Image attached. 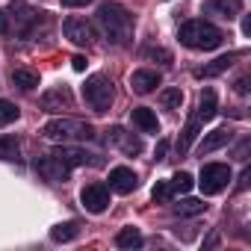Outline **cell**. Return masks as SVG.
<instances>
[{
	"instance_id": "cell-1",
	"label": "cell",
	"mask_w": 251,
	"mask_h": 251,
	"mask_svg": "<svg viewBox=\"0 0 251 251\" xmlns=\"http://www.w3.org/2000/svg\"><path fill=\"white\" fill-rule=\"evenodd\" d=\"M95 21L112 45H127L133 39V15L118 3H100Z\"/></svg>"
},
{
	"instance_id": "cell-2",
	"label": "cell",
	"mask_w": 251,
	"mask_h": 251,
	"mask_svg": "<svg viewBox=\"0 0 251 251\" xmlns=\"http://www.w3.org/2000/svg\"><path fill=\"white\" fill-rule=\"evenodd\" d=\"M177 39H180V45H183V48H189V50H216V48L222 45V39H225V36H222V30H219V27H213L210 21L192 18V21L180 24Z\"/></svg>"
},
{
	"instance_id": "cell-3",
	"label": "cell",
	"mask_w": 251,
	"mask_h": 251,
	"mask_svg": "<svg viewBox=\"0 0 251 251\" xmlns=\"http://www.w3.org/2000/svg\"><path fill=\"white\" fill-rule=\"evenodd\" d=\"M42 136L53 142H89L98 133L89 121H80V118H50L42 127Z\"/></svg>"
},
{
	"instance_id": "cell-4",
	"label": "cell",
	"mask_w": 251,
	"mask_h": 251,
	"mask_svg": "<svg viewBox=\"0 0 251 251\" xmlns=\"http://www.w3.org/2000/svg\"><path fill=\"white\" fill-rule=\"evenodd\" d=\"M83 98H86V103H89L95 112H106L109 103H112V83H109V77L92 74V77L86 80V86H83Z\"/></svg>"
},
{
	"instance_id": "cell-5",
	"label": "cell",
	"mask_w": 251,
	"mask_h": 251,
	"mask_svg": "<svg viewBox=\"0 0 251 251\" xmlns=\"http://www.w3.org/2000/svg\"><path fill=\"white\" fill-rule=\"evenodd\" d=\"M227 183H230V169L225 163H207V166H201L198 186H201L204 195H219Z\"/></svg>"
},
{
	"instance_id": "cell-6",
	"label": "cell",
	"mask_w": 251,
	"mask_h": 251,
	"mask_svg": "<svg viewBox=\"0 0 251 251\" xmlns=\"http://www.w3.org/2000/svg\"><path fill=\"white\" fill-rule=\"evenodd\" d=\"M80 204L89 210V213H103L106 207H109V189L103 186V183H89V186H83V192H80Z\"/></svg>"
},
{
	"instance_id": "cell-7",
	"label": "cell",
	"mask_w": 251,
	"mask_h": 251,
	"mask_svg": "<svg viewBox=\"0 0 251 251\" xmlns=\"http://www.w3.org/2000/svg\"><path fill=\"white\" fill-rule=\"evenodd\" d=\"M62 33H65V39L71 42V45H77V48H89L92 45V27L83 21V18H65L62 21Z\"/></svg>"
},
{
	"instance_id": "cell-8",
	"label": "cell",
	"mask_w": 251,
	"mask_h": 251,
	"mask_svg": "<svg viewBox=\"0 0 251 251\" xmlns=\"http://www.w3.org/2000/svg\"><path fill=\"white\" fill-rule=\"evenodd\" d=\"M106 142L115 145V148H121L124 154H142V139L133 136V133H127L124 127H109L106 130Z\"/></svg>"
},
{
	"instance_id": "cell-9",
	"label": "cell",
	"mask_w": 251,
	"mask_h": 251,
	"mask_svg": "<svg viewBox=\"0 0 251 251\" xmlns=\"http://www.w3.org/2000/svg\"><path fill=\"white\" fill-rule=\"evenodd\" d=\"M36 172L45 177V180H53V183H59V180H68V166L62 163V160H56L53 154L50 157H39L36 160Z\"/></svg>"
},
{
	"instance_id": "cell-10",
	"label": "cell",
	"mask_w": 251,
	"mask_h": 251,
	"mask_svg": "<svg viewBox=\"0 0 251 251\" xmlns=\"http://www.w3.org/2000/svg\"><path fill=\"white\" fill-rule=\"evenodd\" d=\"M109 186H112L115 192H121V195H127V192H133V189L139 186V177H136V172L127 169V166H115V169L109 172Z\"/></svg>"
},
{
	"instance_id": "cell-11",
	"label": "cell",
	"mask_w": 251,
	"mask_h": 251,
	"mask_svg": "<svg viewBox=\"0 0 251 251\" xmlns=\"http://www.w3.org/2000/svg\"><path fill=\"white\" fill-rule=\"evenodd\" d=\"M160 83H163V77H160L157 71H151V68H139V71L130 74V89H133L136 95H151Z\"/></svg>"
},
{
	"instance_id": "cell-12",
	"label": "cell",
	"mask_w": 251,
	"mask_h": 251,
	"mask_svg": "<svg viewBox=\"0 0 251 251\" xmlns=\"http://www.w3.org/2000/svg\"><path fill=\"white\" fill-rule=\"evenodd\" d=\"M230 139H233V130H230V127H216L213 133H207V136L198 142V154H201V157H204V154H213V151L225 148Z\"/></svg>"
},
{
	"instance_id": "cell-13",
	"label": "cell",
	"mask_w": 251,
	"mask_h": 251,
	"mask_svg": "<svg viewBox=\"0 0 251 251\" xmlns=\"http://www.w3.org/2000/svg\"><path fill=\"white\" fill-rule=\"evenodd\" d=\"M53 157H56V160H62L68 169H74V166H86V163H98V160H95V154H89V151H83V148H71V145L56 148V151H53Z\"/></svg>"
},
{
	"instance_id": "cell-14",
	"label": "cell",
	"mask_w": 251,
	"mask_h": 251,
	"mask_svg": "<svg viewBox=\"0 0 251 251\" xmlns=\"http://www.w3.org/2000/svg\"><path fill=\"white\" fill-rule=\"evenodd\" d=\"M42 106L50 109V112L68 109V106H71V92H68V86H56V89L45 92V95H42Z\"/></svg>"
},
{
	"instance_id": "cell-15",
	"label": "cell",
	"mask_w": 251,
	"mask_h": 251,
	"mask_svg": "<svg viewBox=\"0 0 251 251\" xmlns=\"http://www.w3.org/2000/svg\"><path fill=\"white\" fill-rule=\"evenodd\" d=\"M207 12L230 21V18H236L242 12V0H207Z\"/></svg>"
},
{
	"instance_id": "cell-16",
	"label": "cell",
	"mask_w": 251,
	"mask_h": 251,
	"mask_svg": "<svg viewBox=\"0 0 251 251\" xmlns=\"http://www.w3.org/2000/svg\"><path fill=\"white\" fill-rule=\"evenodd\" d=\"M130 115H133V124H136L139 130H145V133H157V130H160V121H157L154 109H148V106H136Z\"/></svg>"
},
{
	"instance_id": "cell-17",
	"label": "cell",
	"mask_w": 251,
	"mask_h": 251,
	"mask_svg": "<svg viewBox=\"0 0 251 251\" xmlns=\"http://www.w3.org/2000/svg\"><path fill=\"white\" fill-rule=\"evenodd\" d=\"M216 112H219L216 92H213V89H204V92H201V100H198V112H195V118H198V121H210Z\"/></svg>"
},
{
	"instance_id": "cell-18",
	"label": "cell",
	"mask_w": 251,
	"mask_h": 251,
	"mask_svg": "<svg viewBox=\"0 0 251 251\" xmlns=\"http://www.w3.org/2000/svg\"><path fill=\"white\" fill-rule=\"evenodd\" d=\"M236 56H239V53H225V56L213 59L210 65H204V68L198 71V77H219V74H225V71L236 62Z\"/></svg>"
},
{
	"instance_id": "cell-19",
	"label": "cell",
	"mask_w": 251,
	"mask_h": 251,
	"mask_svg": "<svg viewBox=\"0 0 251 251\" xmlns=\"http://www.w3.org/2000/svg\"><path fill=\"white\" fill-rule=\"evenodd\" d=\"M198 130H201V121L192 115V118H189V124L183 127V133H180V139H177V154H180V157H183V154H189V148H192V142H195Z\"/></svg>"
},
{
	"instance_id": "cell-20",
	"label": "cell",
	"mask_w": 251,
	"mask_h": 251,
	"mask_svg": "<svg viewBox=\"0 0 251 251\" xmlns=\"http://www.w3.org/2000/svg\"><path fill=\"white\" fill-rule=\"evenodd\" d=\"M12 83H15L18 89H24V92H33V89L39 86V74L30 71V68H15V71H12Z\"/></svg>"
},
{
	"instance_id": "cell-21",
	"label": "cell",
	"mask_w": 251,
	"mask_h": 251,
	"mask_svg": "<svg viewBox=\"0 0 251 251\" xmlns=\"http://www.w3.org/2000/svg\"><path fill=\"white\" fill-rule=\"evenodd\" d=\"M115 245H118V248H139V245H142V233H139L136 227H121V230L115 233Z\"/></svg>"
},
{
	"instance_id": "cell-22",
	"label": "cell",
	"mask_w": 251,
	"mask_h": 251,
	"mask_svg": "<svg viewBox=\"0 0 251 251\" xmlns=\"http://www.w3.org/2000/svg\"><path fill=\"white\" fill-rule=\"evenodd\" d=\"M77 236H80L77 222H65V225L50 227V239H53V242H71V239H77Z\"/></svg>"
},
{
	"instance_id": "cell-23",
	"label": "cell",
	"mask_w": 251,
	"mask_h": 251,
	"mask_svg": "<svg viewBox=\"0 0 251 251\" xmlns=\"http://www.w3.org/2000/svg\"><path fill=\"white\" fill-rule=\"evenodd\" d=\"M204 210H207V204H204L201 198H183V201L175 204V213H177V216H198V213H204Z\"/></svg>"
},
{
	"instance_id": "cell-24",
	"label": "cell",
	"mask_w": 251,
	"mask_h": 251,
	"mask_svg": "<svg viewBox=\"0 0 251 251\" xmlns=\"http://www.w3.org/2000/svg\"><path fill=\"white\" fill-rule=\"evenodd\" d=\"M169 186H172V192H175V195H186V192L195 186V177H192L189 172H177V175L169 180Z\"/></svg>"
},
{
	"instance_id": "cell-25",
	"label": "cell",
	"mask_w": 251,
	"mask_h": 251,
	"mask_svg": "<svg viewBox=\"0 0 251 251\" xmlns=\"http://www.w3.org/2000/svg\"><path fill=\"white\" fill-rule=\"evenodd\" d=\"M18 142L12 136H0V160H18Z\"/></svg>"
},
{
	"instance_id": "cell-26",
	"label": "cell",
	"mask_w": 251,
	"mask_h": 251,
	"mask_svg": "<svg viewBox=\"0 0 251 251\" xmlns=\"http://www.w3.org/2000/svg\"><path fill=\"white\" fill-rule=\"evenodd\" d=\"M18 115H21V112H18V106H15L12 100H0V127H6V124H12Z\"/></svg>"
},
{
	"instance_id": "cell-27",
	"label": "cell",
	"mask_w": 251,
	"mask_h": 251,
	"mask_svg": "<svg viewBox=\"0 0 251 251\" xmlns=\"http://www.w3.org/2000/svg\"><path fill=\"white\" fill-rule=\"evenodd\" d=\"M160 100H163L166 106H172V109H177V106L183 103V92H180V89H166V92L160 95Z\"/></svg>"
},
{
	"instance_id": "cell-28",
	"label": "cell",
	"mask_w": 251,
	"mask_h": 251,
	"mask_svg": "<svg viewBox=\"0 0 251 251\" xmlns=\"http://www.w3.org/2000/svg\"><path fill=\"white\" fill-rule=\"evenodd\" d=\"M151 195H154V201H157V204H166V201H172V195H175V192H172L169 180H160V183L154 186V192H151Z\"/></svg>"
},
{
	"instance_id": "cell-29",
	"label": "cell",
	"mask_w": 251,
	"mask_h": 251,
	"mask_svg": "<svg viewBox=\"0 0 251 251\" xmlns=\"http://www.w3.org/2000/svg\"><path fill=\"white\" fill-rule=\"evenodd\" d=\"M12 12L18 15V21H21V24H30V21L36 18V12H33L27 3H21V0H18V3H12Z\"/></svg>"
},
{
	"instance_id": "cell-30",
	"label": "cell",
	"mask_w": 251,
	"mask_h": 251,
	"mask_svg": "<svg viewBox=\"0 0 251 251\" xmlns=\"http://www.w3.org/2000/svg\"><path fill=\"white\" fill-rule=\"evenodd\" d=\"M145 56H151V59H163V62H172V53H169V50H163V48H148V50H145Z\"/></svg>"
},
{
	"instance_id": "cell-31",
	"label": "cell",
	"mask_w": 251,
	"mask_h": 251,
	"mask_svg": "<svg viewBox=\"0 0 251 251\" xmlns=\"http://www.w3.org/2000/svg\"><path fill=\"white\" fill-rule=\"evenodd\" d=\"M166 151H169V142H166V139H160V142H157V151H154V157H157V160H166Z\"/></svg>"
},
{
	"instance_id": "cell-32",
	"label": "cell",
	"mask_w": 251,
	"mask_h": 251,
	"mask_svg": "<svg viewBox=\"0 0 251 251\" xmlns=\"http://www.w3.org/2000/svg\"><path fill=\"white\" fill-rule=\"evenodd\" d=\"M86 3H92V0H62L65 9H77V6H86Z\"/></svg>"
},
{
	"instance_id": "cell-33",
	"label": "cell",
	"mask_w": 251,
	"mask_h": 251,
	"mask_svg": "<svg viewBox=\"0 0 251 251\" xmlns=\"http://www.w3.org/2000/svg\"><path fill=\"white\" fill-rule=\"evenodd\" d=\"M248 180H251V169H242V175H239V189H248Z\"/></svg>"
},
{
	"instance_id": "cell-34",
	"label": "cell",
	"mask_w": 251,
	"mask_h": 251,
	"mask_svg": "<svg viewBox=\"0 0 251 251\" xmlns=\"http://www.w3.org/2000/svg\"><path fill=\"white\" fill-rule=\"evenodd\" d=\"M71 65H74V71H86V56H74Z\"/></svg>"
},
{
	"instance_id": "cell-35",
	"label": "cell",
	"mask_w": 251,
	"mask_h": 251,
	"mask_svg": "<svg viewBox=\"0 0 251 251\" xmlns=\"http://www.w3.org/2000/svg\"><path fill=\"white\" fill-rule=\"evenodd\" d=\"M9 30V18H6V12L0 9V33H6Z\"/></svg>"
},
{
	"instance_id": "cell-36",
	"label": "cell",
	"mask_w": 251,
	"mask_h": 251,
	"mask_svg": "<svg viewBox=\"0 0 251 251\" xmlns=\"http://www.w3.org/2000/svg\"><path fill=\"white\" fill-rule=\"evenodd\" d=\"M236 92H239V95H245V92H248V80H245V77H239V80H236Z\"/></svg>"
}]
</instances>
